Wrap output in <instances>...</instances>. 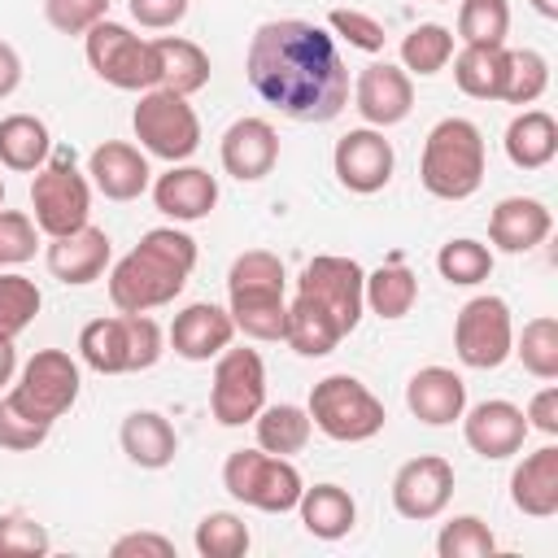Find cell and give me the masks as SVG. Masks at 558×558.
<instances>
[{"label": "cell", "instance_id": "cell-1", "mask_svg": "<svg viewBox=\"0 0 558 558\" xmlns=\"http://www.w3.org/2000/svg\"><path fill=\"white\" fill-rule=\"evenodd\" d=\"M244 78L292 122H331L349 105V65L336 35L305 17L262 22L244 52Z\"/></svg>", "mask_w": 558, "mask_h": 558}, {"label": "cell", "instance_id": "cell-2", "mask_svg": "<svg viewBox=\"0 0 558 558\" xmlns=\"http://www.w3.org/2000/svg\"><path fill=\"white\" fill-rule=\"evenodd\" d=\"M196 270V240L179 227H153L140 244L113 262L109 270V301L118 314H148L170 305Z\"/></svg>", "mask_w": 558, "mask_h": 558}, {"label": "cell", "instance_id": "cell-3", "mask_svg": "<svg viewBox=\"0 0 558 558\" xmlns=\"http://www.w3.org/2000/svg\"><path fill=\"white\" fill-rule=\"evenodd\" d=\"M283 262L270 248H248L227 270V314L248 340H283L288 301H283Z\"/></svg>", "mask_w": 558, "mask_h": 558}, {"label": "cell", "instance_id": "cell-4", "mask_svg": "<svg viewBox=\"0 0 558 558\" xmlns=\"http://www.w3.org/2000/svg\"><path fill=\"white\" fill-rule=\"evenodd\" d=\"M418 179L436 201H466L484 183V135L471 118H440L423 140Z\"/></svg>", "mask_w": 558, "mask_h": 558}, {"label": "cell", "instance_id": "cell-5", "mask_svg": "<svg viewBox=\"0 0 558 558\" xmlns=\"http://www.w3.org/2000/svg\"><path fill=\"white\" fill-rule=\"evenodd\" d=\"M166 353V336L148 314H109L92 318L78 331V357L96 375H135L157 366Z\"/></svg>", "mask_w": 558, "mask_h": 558}, {"label": "cell", "instance_id": "cell-6", "mask_svg": "<svg viewBox=\"0 0 558 558\" xmlns=\"http://www.w3.org/2000/svg\"><path fill=\"white\" fill-rule=\"evenodd\" d=\"M310 423L327 436V440H340V445H362L371 436L384 432L388 414H384V401L353 375H327L314 384L310 392Z\"/></svg>", "mask_w": 558, "mask_h": 558}, {"label": "cell", "instance_id": "cell-7", "mask_svg": "<svg viewBox=\"0 0 558 558\" xmlns=\"http://www.w3.org/2000/svg\"><path fill=\"white\" fill-rule=\"evenodd\" d=\"M83 52L87 65L96 70V78H105L118 92H148L161 83V61H157V44L140 39L131 26L100 17L87 35H83Z\"/></svg>", "mask_w": 558, "mask_h": 558}, {"label": "cell", "instance_id": "cell-8", "mask_svg": "<svg viewBox=\"0 0 558 558\" xmlns=\"http://www.w3.org/2000/svg\"><path fill=\"white\" fill-rule=\"evenodd\" d=\"M222 488H227L235 501H244V506H253V510H262V514H288V510H296L305 480H301V471H296L288 458H279V453H266V449H235V453L222 462Z\"/></svg>", "mask_w": 558, "mask_h": 558}, {"label": "cell", "instance_id": "cell-9", "mask_svg": "<svg viewBox=\"0 0 558 558\" xmlns=\"http://www.w3.org/2000/svg\"><path fill=\"white\" fill-rule=\"evenodd\" d=\"M131 126H135L140 148L148 157L170 161V166L187 161L201 148V118H196V109L187 105V96L166 92V87L140 92V105L131 113Z\"/></svg>", "mask_w": 558, "mask_h": 558}, {"label": "cell", "instance_id": "cell-10", "mask_svg": "<svg viewBox=\"0 0 558 558\" xmlns=\"http://www.w3.org/2000/svg\"><path fill=\"white\" fill-rule=\"evenodd\" d=\"M31 218L48 240L87 227L92 222V179L70 157L44 161L31 183Z\"/></svg>", "mask_w": 558, "mask_h": 558}, {"label": "cell", "instance_id": "cell-11", "mask_svg": "<svg viewBox=\"0 0 558 558\" xmlns=\"http://www.w3.org/2000/svg\"><path fill=\"white\" fill-rule=\"evenodd\" d=\"M362 283H366V270L353 257L318 253V257L305 262V270L296 279V296H305L314 310H323L340 336H349L366 314Z\"/></svg>", "mask_w": 558, "mask_h": 558}, {"label": "cell", "instance_id": "cell-12", "mask_svg": "<svg viewBox=\"0 0 558 558\" xmlns=\"http://www.w3.org/2000/svg\"><path fill=\"white\" fill-rule=\"evenodd\" d=\"M78 384H83L78 362H74L65 349H39V353L22 366L17 384H13L4 397H9L26 418L52 427V423L78 401Z\"/></svg>", "mask_w": 558, "mask_h": 558}, {"label": "cell", "instance_id": "cell-13", "mask_svg": "<svg viewBox=\"0 0 558 558\" xmlns=\"http://www.w3.org/2000/svg\"><path fill=\"white\" fill-rule=\"evenodd\" d=\"M514 349V318L510 305L493 292L471 296L453 318V353L471 371H497Z\"/></svg>", "mask_w": 558, "mask_h": 558}, {"label": "cell", "instance_id": "cell-14", "mask_svg": "<svg viewBox=\"0 0 558 558\" xmlns=\"http://www.w3.org/2000/svg\"><path fill=\"white\" fill-rule=\"evenodd\" d=\"M266 405V362L257 349H222L209 384V414L222 427H244Z\"/></svg>", "mask_w": 558, "mask_h": 558}, {"label": "cell", "instance_id": "cell-15", "mask_svg": "<svg viewBox=\"0 0 558 558\" xmlns=\"http://www.w3.org/2000/svg\"><path fill=\"white\" fill-rule=\"evenodd\" d=\"M449 497H453V466L440 453H418V458L401 462L392 475V506L410 523L440 519Z\"/></svg>", "mask_w": 558, "mask_h": 558}, {"label": "cell", "instance_id": "cell-16", "mask_svg": "<svg viewBox=\"0 0 558 558\" xmlns=\"http://www.w3.org/2000/svg\"><path fill=\"white\" fill-rule=\"evenodd\" d=\"M331 170H336L340 187H349L357 196H371V192L388 187V179L397 170L392 140H384V131H375V126H357V131L336 140Z\"/></svg>", "mask_w": 558, "mask_h": 558}, {"label": "cell", "instance_id": "cell-17", "mask_svg": "<svg viewBox=\"0 0 558 558\" xmlns=\"http://www.w3.org/2000/svg\"><path fill=\"white\" fill-rule=\"evenodd\" d=\"M353 109L375 131L405 122L410 109H414V83H410V74L401 65H392V61H371L353 78Z\"/></svg>", "mask_w": 558, "mask_h": 558}, {"label": "cell", "instance_id": "cell-18", "mask_svg": "<svg viewBox=\"0 0 558 558\" xmlns=\"http://www.w3.org/2000/svg\"><path fill=\"white\" fill-rule=\"evenodd\" d=\"M527 432H532V427H527V418H523V410H519L514 401L493 397V401H480V405L462 410V436H466L471 453H480V458H488V462L514 458V453L523 449Z\"/></svg>", "mask_w": 558, "mask_h": 558}, {"label": "cell", "instance_id": "cell-19", "mask_svg": "<svg viewBox=\"0 0 558 558\" xmlns=\"http://www.w3.org/2000/svg\"><path fill=\"white\" fill-rule=\"evenodd\" d=\"M218 157H222V170L240 183H257L275 170L279 161V131L266 122V118H235L227 131H222V144H218Z\"/></svg>", "mask_w": 558, "mask_h": 558}, {"label": "cell", "instance_id": "cell-20", "mask_svg": "<svg viewBox=\"0 0 558 558\" xmlns=\"http://www.w3.org/2000/svg\"><path fill=\"white\" fill-rule=\"evenodd\" d=\"M87 179L92 187L105 196V201H135L148 192L153 183V170H148V157L126 144V140H105L100 148H92L87 157Z\"/></svg>", "mask_w": 558, "mask_h": 558}, {"label": "cell", "instance_id": "cell-21", "mask_svg": "<svg viewBox=\"0 0 558 558\" xmlns=\"http://www.w3.org/2000/svg\"><path fill=\"white\" fill-rule=\"evenodd\" d=\"M109 257H113V244H109V235H105L100 227H92V222L78 227V231H70V235L48 240V253H44L48 275L61 279L65 288H83V283L100 279L105 266H109Z\"/></svg>", "mask_w": 558, "mask_h": 558}, {"label": "cell", "instance_id": "cell-22", "mask_svg": "<svg viewBox=\"0 0 558 558\" xmlns=\"http://www.w3.org/2000/svg\"><path fill=\"white\" fill-rule=\"evenodd\" d=\"M231 336H235V323L214 301H192L170 323V349L183 362H209V357H218L231 344Z\"/></svg>", "mask_w": 558, "mask_h": 558}, {"label": "cell", "instance_id": "cell-23", "mask_svg": "<svg viewBox=\"0 0 558 558\" xmlns=\"http://www.w3.org/2000/svg\"><path fill=\"white\" fill-rule=\"evenodd\" d=\"M153 205L174 222H201L218 205V179L201 166H170L153 183Z\"/></svg>", "mask_w": 558, "mask_h": 558}, {"label": "cell", "instance_id": "cell-24", "mask_svg": "<svg viewBox=\"0 0 558 558\" xmlns=\"http://www.w3.org/2000/svg\"><path fill=\"white\" fill-rule=\"evenodd\" d=\"M405 405H410V414H414L418 423H427V427H449V423H458L462 410H466V384H462V375L449 371V366H423V371H414L410 384H405Z\"/></svg>", "mask_w": 558, "mask_h": 558}, {"label": "cell", "instance_id": "cell-25", "mask_svg": "<svg viewBox=\"0 0 558 558\" xmlns=\"http://www.w3.org/2000/svg\"><path fill=\"white\" fill-rule=\"evenodd\" d=\"M549 227H554V214L536 196H506L488 214V240L501 253H532L536 244H545Z\"/></svg>", "mask_w": 558, "mask_h": 558}, {"label": "cell", "instance_id": "cell-26", "mask_svg": "<svg viewBox=\"0 0 558 558\" xmlns=\"http://www.w3.org/2000/svg\"><path fill=\"white\" fill-rule=\"evenodd\" d=\"M510 501L527 519L558 514V445H541L510 471Z\"/></svg>", "mask_w": 558, "mask_h": 558}, {"label": "cell", "instance_id": "cell-27", "mask_svg": "<svg viewBox=\"0 0 558 558\" xmlns=\"http://www.w3.org/2000/svg\"><path fill=\"white\" fill-rule=\"evenodd\" d=\"M118 445H122V453H126L135 466H144V471H161V466H170L174 453H179V436H174L170 418L157 414V410H131V414L122 418V427H118Z\"/></svg>", "mask_w": 558, "mask_h": 558}, {"label": "cell", "instance_id": "cell-28", "mask_svg": "<svg viewBox=\"0 0 558 558\" xmlns=\"http://www.w3.org/2000/svg\"><path fill=\"white\" fill-rule=\"evenodd\" d=\"M453 83L471 100H501L506 92V70H510V48L506 44H462L453 57Z\"/></svg>", "mask_w": 558, "mask_h": 558}, {"label": "cell", "instance_id": "cell-29", "mask_svg": "<svg viewBox=\"0 0 558 558\" xmlns=\"http://www.w3.org/2000/svg\"><path fill=\"white\" fill-rule=\"evenodd\" d=\"M506 157L519 170H545L558 157V122L545 109H523L506 126Z\"/></svg>", "mask_w": 558, "mask_h": 558}, {"label": "cell", "instance_id": "cell-30", "mask_svg": "<svg viewBox=\"0 0 558 558\" xmlns=\"http://www.w3.org/2000/svg\"><path fill=\"white\" fill-rule=\"evenodd\" d=\"M296 510H301L305 532L318 536V541H340V536H349L353 523H357V501H353V493L340 488V484H314V488H301Z\"/></svg>", "mask_w": 558, "mask_h": 558}, {"label": "cell", "instance_id": "cell-31", "mask_svg": "<svg viewBox=\"0 0 558 558\" xmlns=\"http://www.w3.org/2000/svg\"><path fill=\"white\" fill-rule=\"evenodd\" d=\"M52 157L48 122L35 113H9L0 118V166L17 174H35Z\"/></svg>", "mask_w": 558, "mask_h": 558}, {"label": "cell", "instance_id": "cell-32", "mask_svg": "<svg viewBox=\"0 0 558 558\" xmlns=\"http://www.w3.org/2000/svg\"><path fill=\"white\" fill-rule=\"evenodd\" d=\"M157 61H161V83L166 92H179V96H196L205 83H209V52L183 35H157Z\"/></svg>", "mask_w": 558, "mask_h": 558}, {"label": "cell", "instance_id": "cell-33", "mask_svg": "<svg viewBox=\"0 0 558 558\" xmlns=\"http://www.w3.org/2000/svg\"><path fill=\"white\" fill-rule=\"evenodd\" d=\"M362 296H366V310H371V314H379V318L392 323V318H405V314L414 310V301H418V279H414V270H410L401 257H392V262H384L379 270L366 275Z\"/></svg>", "mask_w": 558, "mask_h": 558}, {"label": "cell", "instance_id": "cell-34", "mask_svg": "<svg viewBox=\"0 0 558 558\" xmlns=\"http://www.w3.org/2000/svg\"><path fill=\"white\" fill-rule=\"evenodd\" d=\"M253 427H257V449L279 453V458L301 453V449L310 445V432H314L310 410H305V405H292V401H283V405H262L257 418H253Z\"/></svg>", "mask_w": 558, "mask_h": 558}, {"label": "cell", "instance_id": "cell-35", "mask_svg": "<svg viewBox=\"0 0 558 558\" xmlns=\"http://www.w3.org/2000/svg\"><path fill=\"white\" fill-rule=\"evenodd\" d=\"M283 340H288V349L301 353V357H327L344 336L331 327V318H327L323 310H314L305 296H292V301H288Z\"/></svg>", "mask_w": 558, "mask_h": 558}, {"label": "cell", "instance_id": "cell-36", "mask_svg": "<svg viewBox=\"0 0 558 558\" xmlns=\"http://www.w3.org/2000/svg\"><path fill=\"white\" fill-rule=\"evenodd\" d=\"M453 57V31L440 26V22H418L405 39H401V70L405 74H418V78H432L449 65Z\"/></svg>", "mask_w": 558, "mask_h": 558}, {"label": "cell", "instance_id": "cell-37", "mask_svg": "<svg viewBox=\"0 0 558 558\" xmlns=\"http://www.w3.org/2000/svg\"><path fill=\"white\" fill-rule=\"evenodd\" d=\"M527 375L536 379H558V318L554 314H536L523 323V331L514 336V349H510Z\"/></svg>", "mask_w": 558, "mask_h": 558}, {"label": "cell", "instance_id": "cell-38", "mask_svg": "<svg viewBox=\"0 0 558 558\" xmlns=\"http://www.w3.org/2000/svg\"><path fill=\"white\" fill-rule=\"evenodd\" d=\"M436 270H440V279L453 283V288H475V283H484V279L493 275V248L480 244V240L458 235V240L440 244Z\"/></svg>", "mask_w": 558, "mask_h": 558}, {"label": "cell", "instance_id": "cell-39", "mask_svg": "<svg viewBox=\"0 0 558 558\" xmlns=\"http://www.w3.org/2000/svg\"><path fill=\"white\" fill-rule=\"evenodd\" d=\"M196 554L201 558H244L253 536H248V523L231 510H214L196 523V536H192Z\"/></svg>", "mask_w": 558, "mask_h": 558}, {"label": "cell", "instance_id": "cell-40", "mask_svg": "<svg viewBox=\"0 0 558 558\" xmlns=\"http://www.w3.org/2000/svg\"><path fill=\"white\" fill-rule=\"evenodd\" d=\"M506 35H510V0H462L458 4L462 44H506Z\"/></svg>", "mask_w": 558, "mask_h": 558}, {"label": "cell", "instance_id": "cell-41", "mask_svg": "<svg viewBox=\"0 0 558 558\" xmlns=\"http://www.w3.org/2000/svg\"><path fill=\"white\" fill-rule=\"evenodd\" d=\"M440 558H488L497 554V536L480 514H453L436 536Z\"/></svg>", "mask_w": 558, "mask_h": 558}, {"label": "cell", "instance_id": "cell-42", "mask_svg": "<svg viewBox=\"0 0 558 558\" xmlns=\"http://www.w3.org/2000/svg\"><path fill=\"white\" fill-rule=\"evenodd\" d=\"M549 87V61L536 48H510V70H506V105H536Z\"/></svg>", "mask_w": 558, "mask_h": 558}, {"label": "cell", "instance_id": "cell-43", "mask_svg": "<svg viewBox=\"0 0 558 558\" xmlns=\"http://www.w3.org/2000/svg\"><path fill=\"white\" fill-rule=\"evenodd\" d=\"M39 305H44V296H39L35 279H26V275H17V270L0 275V331H4V336L17 340V336L35 323Z\"/></svg>", "mask_w": 558, "mask_h": 558}, {"label": "cell", "instance_id": "cell-44", "mask_svg": "<svg viewBox=\"0 0 558 558\" xmlns=\"http://www.w3.org/2000/svg\"><path fill=\"white\" fill-rule=\"evenodd\" d=\"M52 549V536L44 523L26 514H0V558H44Z\"/></svg>", "mask_w": 558, "mask_h": 558}, {"label": "cell", "instance_id": "cell-45", "mask_svg": "<svg viewBox=\"0 0 558 558\" xmlns=\"http://www.w3.org/2000/svg\"><path fill=\"white\" fill-rule=\"evenodd\" d=\"M327 31L340 35V39H344L349 48H357V52H384V44H388L384 22L371 17V13H362V9H331V13H327Z\"/></svg>", "mask_w": 558, "mask_h": 558}, {"label": "cell", "instance_id": "cell-46", "mask_svg": "<svg viewBox=\"0 0 558 558\" xmlns=\"http://www.w3.org/2000/svg\"><path fill=\"white\" fill-rule=\"evenodd\" d=\"M39 248V227L22 209H0V270L31 262Z\"/></svg>", "mask_w": 558, "mask_h": 558}, {"label": "cell", "instance_id": "cell-47", "mask_svg": "<svg viewBox=\"0 0 558 558\" xmlns=\"http://www.w3.org/2000/svg\"><path fill=\"white\" fill-rule=\"evenodd\" d=\"M109 13V0H44V17L61 35H87Z\"/></svg>", "mask_w": 558, "mask_h": 558}, {"label": "cell", "instance_id": "cell-48", "mask_svg": "<svg viewBox=\"0 0 558 558\" xmlns=\"http://www.w3.org/2000/svg\"><path fill=\"white\" fill-rule=\"evenodd\" d=\"M48 432H52V427L26 418L9 397H0V449H9V453H31V449H39V445L48 440Z\"/></svg>", "mask_w": 558, "mask_h": 558}, {"label": "cell", "instance_id": "cell-49", "mask_svg": "<svg viewBox=\"0 0 558 558\" xmlns=\"http://www.w3.org/2000/svg\"><path fill=\"white\" fill-rule=\"evenodd\" d=\"M126 9L144 31H174L187 17V0H126Z\"/></svg>", "mask_w": 558, "mask_h": 558}, {"label": "cell", "instance_id": "cell-50", "mask_svg": "<svg viewBox=\"0 0 558 558\" xmlns=\"http://www.w3.org/2000/svg\"><path fill=\"white\" fill-rule=\"evenodd\" d=\"M113 558H174V541L161 532H126L109 545Z\"/></svg>", "mask_w": 558, "mask_h": 558}, {"label": "cell", "instance_id": "cell-51", "mask_svg": "<svg viewBox=\"0 0 558 558\" xmlns=\"http://www.w3.org/2000/svg\"><path fill=\"white\" fill-rule=\"evenodd\" d=\"M523 418H527V427H536L541 436H558V388H554V384L541 388V392L527 401Z\"/></svg>", "mask_w": 558, "mask_h": 558}, {"label": "cell", "instance_id": "cell-52", "mask_svg": "<svg viewBox=\"0 0 558 558\" xmlns=\"http://www.w3.org/2000/svg\"><path fill=\"white\" fill-rule=\"evenodd\" d=\"M22 87V57H17V48L13 44H4L0 39V100L4 96H13Z\"/></svg>", "mask_w": 558, "mask_h": 558}, {"label": "cell", "instance_id": "cell-53", "mask_svg": "<svg viewBox=\"0 0 558 558\" xmlns=\"http://www.w3.org/2000/svg\"><path fill=\"white\" fill-rule=\"evenodd\" d=\"M13 375H17V349H13V336L0 331V388L13 384Z\"/></svg>", "mask_w": 558, "mask_h": 558}, {"label": "cell", "instance_id": "cell-54", "mask_svg": "<svg viewBox=\"0 0 558 558\" xmlns=\"http://www.w3.org/2000/svg\"><path fill=\"white\" fill-rule=\"evenodd\" d=\"M532 9H536L541 17H549V22L558 17V0H532Z\"/></svg>", "mask_w": 558, "mask_h": 558}, {"label": "cell", "instance_id": "cell-55", "mask_svg": "<svg viewBox=\"0 0 558 558\" xmlns=\"http://www.w3.org/2000/svg\"><path fill=\"white\" fill-rule=\"evenodd\" d=\"M0 209H4V179H0Z\"/></svg>", "mask_w": 558, "mask_h": 558}, {"label": "cell", "instance_id": "cell-56", "mask_svg": "<svg viewBox=\"0 0 558 558\" xmlns=\"http://www.w3.org/2000/svg\"><path fill=\"white\" fill-rule=\"evenodd\" d=\"M436 4H453V0H436Z\"/></svg>", "mask_w": 558, "mask_h": 558}]
</instances>
